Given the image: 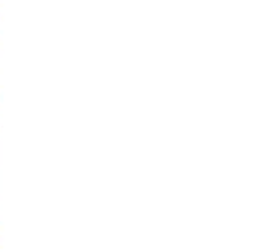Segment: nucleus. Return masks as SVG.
<instances>
[]
</instances>
